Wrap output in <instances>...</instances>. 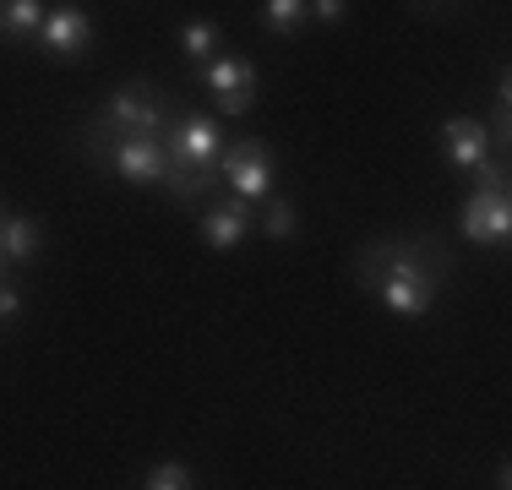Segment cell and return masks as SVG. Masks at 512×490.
<instances>
[{"instance_id":"obj_1","label":"cell","mask_w":512,"mask_h":490,"mask_svg":"<svg viewBox=\"0 0 512 490\" xmlns=\"http://www.w3.org/2000/svg\"><path fill=\"white\" fill-rule=\"evenodd\" d=\"M458 273L453 262V245L436 240V235H398V240H371L360 245L355 256V284L376 289L382 278H409V284H425L442 294V284Z\"/></svg>"},{"instance_id":"obj_2","label":"cell","mask_w":512,"mask_h":490,"mask_svg":"<svg viewBox=\"0 0 512 490\" xmlns=\"http://www.w3.org/2000/svg\"><path fill=\"white\" fill-rule=\"evenodd\" d=\"M169 126V104L153 82H120L115 93L104 98V109L82 126V153L93 164H104V153L120 137H164Z\"/></svg>"},{"instance_id":"obj_3","label":"cell","mask_w":512,"mask_h":490,"mask_svg":"<svg viewBox=\"0 0 512 490\" xmlns=\"http://www.w3.org/2000/svg\"><path fill=\"white\" fill-rule=\"evenodd\" d=\"M463 240L474 245H507L512 235V196H507V158H496L480 180H474L469 202H463Z\"/></svg>"},{"instance_id":"obj_4","label":"cell","mask_w":512,"mask_h":490,"mask_svg":"<svg viewBox=\"0 0 512 490\" xmlns=\"http://www.w3.org/2000/svg\"><path fill=\"white\" fill-rule=\"evenodd\" d=\"M158 142H164V153L175 169H218V153L229 147L218 115H175Z\"/></svg>"},{"instance_id":"obj_5","label":"cell","mask_w":512,"mask_h":490,"mask_svg":"<svg viewBox=\"0 0 512 490\" xmlns=\"http://www.w3.org/2000/svg\"><path fill=\"white\" fill-rule=\"evenodd\" d=\"M218 175H224V186H235L240 202L262 207L267 196H273V147L262 137L229 142L224 153H218Z\"/></svg>"},{"instance_id":"obj_6","label":"cell","mask_w":512,"mask_h":490,"mask_svg":"<svg viewBox=\"0 0 512 490\" xmlns=\"http://www.w3.org/2000/svg\"><path fill=\"white\" fill-rule=\"evenodd\" d=\"M197 82L213 93L218 115H229V120L251 115V104H256V66H251V60L218 55V60H207V66H197Z\"/></svg>"},{"instance_id":"obj_7","label":"cell","mask_w":512,"mask_h":490,"mask_svg":"<svg viewBox=\"0 0 512 490\" xmlns=\"http://www.w3.org/2000/svg\"><path fill=\"white\" fill-rule=\"evenodd\" d=\"M104 169L120 180H131V186H164L169 175V153L158 137H120L115 147L104 153Z\"/></svg>"},{"instance_id":"obj_8","label":"cell","mask_w":512,"mask_h":490,"mask_svg":"<svg viewBox=\"0 0 512 490\" xmlns=\"http://www.w3.org/2000/svg\"><path fill=\"white\" fill-rule=\"evenodd\" d=\"M442 147H447V158H453L458 169H469L474 180L496 164V142H491V131H485L480 115H453V120H447V126H442Z\"/></svg>"},{"instance_id":"obj_9","label":"cell","mask_w":512,"mask_h":490,"mask_svg":"<svg viewBox=\"0 0 512 490\" xmlns=\"http://www.w3.org/2000/svg\"><path fill=\"white\" fill-rule=\"evenodd\" d=\"M256 229V207L240 202V196H213L202 207V245L207 251H235Z\"/></svg>"},{"instance_id":"obj_10","label":"cell","mask_w":512,"mask_h":490,"mask_svg":"<svg viewBox=\"0 0 512 490\" xmlns=\"http://www.w3.org/2000/svg\"><path fill=\"white\" fill-rule=\"evenodd\" d=\"M88 44H93V17L88 11L82 6H50L39 49H50L55 60H77V55H88Z\"/></svg>"},{"instance_id":"obj_11","label":"cell","mask_w":512,"mask_h":490,"mask_svg":"<svg viewBox=\"0 0 512 490\" xmlns=\"http://www.w3.org/2000/svg\"><path fill=\"white\" fill-rule=\"evenodd\" d=\"M44 245V224L28 213H6V224H0V256H6V267H22L33 262Z\"/></svg>"},{"instance_id":"obj_12","label":"cell","mask_w":512,"mask_h":490,"mask_svg":"<svg viewBox=\"0 0 512 490\" xmlns=\"http://www.w3.org/2000/svg\"><path fill=\"white\" fill-rule=\"evenodd\" d=\"M44 17H50V6H39V0H0V39L39 44Z\"/></svg>"},{"instance_id":"obj_13","label":"cell","mask_w":512,"mask_h":490,"mask_svg":"<svg viewBox=\"0 0 512 490\" xmlns=\"http://www.w3.org/2000/svg\"><path fill=\"white\" fill-rule=\"evenodd\" d=\"M371 294H376V300H382L393 316H409V322H414V316H425V311L436 305V289L409 284V278H382V284H376Z\"/></svg>"},{"instance_id":"obj_14","label":"cell","mask_w":512,"mask_h":490,"mask_svg":"<svg viewBox=\"0 0 512 490\" xmlns=\"http://www.w3.org/2000/svg\"><path fill=\"white\" fill-rule=\"evenodd\" d=\"M213 186H218V169H175L169 164V175H164V191L175 196L180 207H207L213 202Z\"/></svg>"},{"instance_id":"obj_15","label":"cell","mask_w":512,"mask_h":490,"mask_svg":"<svg viewBox=\"0 0 512 490\" xmlns=\"http://www.w3.org/2000/svg\"><path fill=\"white\" fill-rule=\"evenodd\" d=\"M175 44L191 66H207V60H218V49H224V28H218V22H180Z\"/></svg>"},{"instance_id":"obj_16","label":"cell","mask_w":512,"mask_h":490,"mask_svg":"<svg viewBox=\"0 0 512 490\" xmlns=\"http://www.w3.org/2000/svg\"><path fill=\"white\" fill-rule=\"evenodd\" d=\"M306 0H262V28L278 33V39H289V33L306 28Z\"/></svg>"},{"instance_id":"obj_17","label":"cell","mask_w":512,"mask_h":490,"mask_svg":"<svg viewBox=\"0 0 512 490\" xmlns=\"http://www.w3.org/2000/svg\"><path fill=\"white\" fill-rule=\"evenodd\" d=\"M295 229H300L295 202H284V196H267V202H262V235L284 245V240H295Z\"/></svg>"},{"instance_id":"obj_18","label":"cell","mask_w":512,"mask_h":490,"mask_svg":"<svg viewBox=\"0 0 512 490\" xmlns=\"http://www.w3.org/2000/svg\"><path fill=\"white\" fill-rule=\"evenodd\" d=\"M142 490H197V480H191V469L180 458H164V463H153V469H148Z\"/></svg>"},{"instance_id":"obj_19","label":"cell","mask_w":512,"mask_h":490,"mask_svg":"<svg viewBox=\"0 0 512 490\" xmlns=\"http://www.w3.org/2000/svg\"><path fill=\"white\" fill-rule=\"evenodd\" d=\"M306 17H311V22H327V28H333V22H344V17H349V6H344V0H316V6H306Z\"/></svg>"},{"instance_id":"obj_20","label":"cell","mask_w":512,"mask_h":490,"mask_svg":"<svg viewBox=\"0 0 512 490\" xmlns=\"http://www.w3.org/2000/svg\"><path fill=\"white\" fill-rule=\"evenodd\" d=\"M17 311H22V294L11 289V278H6V284H0V327H6V322H11V316H17Z\"/></svg>"},{"instance_id":"obj_21","label":"cell","mask_w":512,"mask_h":490,"mask_svg":"<svg viewBox=\"0 0 512 490\" xmlns=\"http://www.w3.org/2000/svg\"><path fill=\"white\" fill-rule=\"evenodd\" d=\"M0 284H6V256H0Z\"/></svg>"},{"instance_id":"obj_22","label":"cell","mask_w":512,"mask_h":490,"mask_svg":"<svg viewBox=\"0 0 512 490\" xmlns=\"http://www.w3.org/2000/svg\"><path fill=\"white\" fill-rule=\"evenodd\" d=\"M0 224H6V207H0Z\"/></svg>"}]
</instances>
